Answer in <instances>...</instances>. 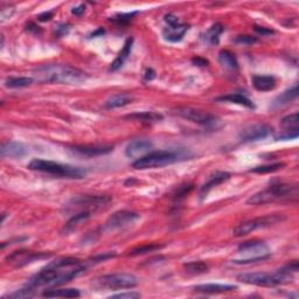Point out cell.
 <instances>
[{
  "instance_id": "obj_1",
  "label": "cell",
  "mask_w": 299,
  "mask_h": 299,
  "mask_svg": "<svg viewBox=\"0 0 299 299\" xmlns=\"http://www.w3.org/2000/svg\"><path fill=\"white\" fill-rule=\"evenodd\" d=\"M87 267L74 257H62L49 262L47 266L32 276L26 286L38 289L42 286H60L84 274Z\"/></svg>"
},
{
  "instance_id": "obj_2",
  "label": "cell",
  "mask_w": 299,
  "mask_h": 299,
  "mask_svg": "<svg viewBox=\"0 0 299 299\" xmlns=\"http://www.w3.org/2000/svg\"><path fill=\"white\" fill-rule=\"evenodd\" d=\"M36 78L40 82L61 83V84H80L86 81L88 75L83 70L64 64H48L35 70Z\"/></svg>"
},
{
  "instance_id": "obj_3",
  "label": "cell",
  "mask_w": 299,
  "mask_h": 299,
  "mask_svg": "<svg viewBox=\"0 0 299 299\" xmlns=\"http://www.w3.org/2000/svg\"><path fill=\"white\" fill-rule=\"evenodd\" d=\"M237 279L250 285L277 286L292 282V272L285 266L275 272H245L237 276Z\"/></svg>"
},
{
  "instance_id": "obj_4",
  "label": "cell",
  "mask_w": 299,
  "mask_h": 299,
  "mask_svg": "<svg viewBox=\"0 0 299 299\" xmlns=\"http://www.w3.org/2000/svg\"><path fill=\"white\" fill-rule=\"evenodd\" d=\"M298 187L297 185H289V183H274L267 190L259 191L248 199L249 205H266L274 201L290 200L297 199Z\"/></svg>"
},
{
  "instance_id": "obj_5",
  "label": "cell",
  "mask_w": 299,
  "mask_h": 299,
  "mask_svg": "<svg viewBox=\"0 0 299 299\" xmlns=\"http://www.w3.org/2000/svg\"><path fill=\"white\" fill-rule=\"evenodd\" d=\"M28 168L33 171L42 172V173H48L52 175H56V177L69 179H81L86 175V171L80 167L55 163L52 162V160L38 158L33 159L32 162L28 164Z\"/></svg>"
},
{
  "instance_id": "obj_6",
  "label": "cell",
  "mask_w": 299,
  "mask_h": 299,
  "mask_svg": "<svg viewBox=\"0 0 299 299\" xmlns=\"http://www.w3.org/2000/svg\"><path fill=\"white\" fill-rule=\"evenodd\" d=\"M239 252L243 254L242 258L234 259V264H250L263 262L270 257V252L268 245L263 241H247L239 247Z\"/></svg>"
},
{
  "instance_id": "obj_7",
  "label": "cell",
  "mask_w": 299,
  "mask_h": 299,
  "mask_svg": "<svg viewBox=\"0 0 299 299\" xmlns=\"http://www.w3.org/2000/svg\"><path fill=\"white\" fill-rule=\"evenodd\" d=\"M178 157L175 153L170 151H153L147 153L146 156L138 158L132 164V167L136 170H148V168L163 167L175 163Z\"/></svg>"
},
{
  "instance_id": "obj_8",
  "label": "cell",
  "mask_w": 299,
  "mask_h": 299,
  "mask_svg": "<svg viewBox=\"0 0 299 299\" xmlns=\"http://www.w3.org/2000/svg\"><path fill=\"white\" fill-rule=\"evenodd\" d=\"M95 285L110 290L133 289L138 285V278L131 274H110L96 278Z\"/></svg>"
},
{
  "instance_id": "obj_9",
  "label": "cell",
  "mask_w": 299,
  "mask_h": 299,
  "mask_svg": "<svg viewBox=\"0 0 299 299\" xmlns=\"http://www.w3.org/2000/svg\"><path fill=\"white\" fill-rule=\"evenodd\" d=\"M110 200L111 199L109 197H104V195H84V197L72 199L68 205V210H75L76 213H93L102 209L103 207L109 204Z\"/></svg>"
},
{
  "instance_id": "obj_10",
  "label": "cell",
  "mask_w": 299,
  "mask_h": 299,
  "mask_svg": "<svg viewBox=\"0 0 299 299\" xmlns=\"http://www.w3.org/2000/svg\"><path fill=\"white\" fill-rule=\"evenodd\" d=\"M283 218H284L283 215H266V216L252 218V220L244 221L242 222V223H240L239 226H236V227L234 228L233 235L237 237L245 236L248 235V234L257 231V229L267 228L275 223H278V222H281Z\"/></svg>"
},
{
  "instance_id": "obj_11",
  "label": "cell",
  "mask_w": 299,
  "mask_h": 299,
  "mask_svg": "<svg viewBox=\"0 0 299 299\" xmlns=\"http://www.w3.org/2000/svg\"><path fill=\"white\" fill-rule=\"evenodd\" d=\"M140 218V215L132 210H118V212L114 213L103 227V232H117L121 229H125L130 227V226L135 223Z\"/></svg>"
},
{
  "instance_id": "obj_12",
  "label": "cell",
  "mask_w": 299,
  "mask_h": 299,
  "mask_svg": "<svg viewBox=\"0 0 299 299\" xmlns=\"http://www.w3.org/2000/svg\"><path fill=\"white\" fill-rule=\"evenodd\" d=\"M175 114H177L178 116L185 118V120L190 121L192 123H195V124H199V125L209 126V125H213L216 121V117L210 113H208V111L189 108V106L178 108L177 110H175Z\"/></svg>"
},
{
  "instance_id": "obj_13",
  "label": "cell",
  "mask_w": 299,
  "mask_h": 299,
  "mask_svg": "<svg viewBox=\"0 0 299 299\" xmlns=\"http://www.w3.org/2000/svg\"><path fill=\"white\" fill-rule=\"evenodd\" d=\"M272 129L268 124L264 123H257V124L249 125L244 128L240 132V140L242 143H251V141H257L264 139L268 136H270Z\"/></svg>"
},
{
  "instance_id": "obj_14",
  "label": "cell",
  "mask_w": 299,
  "mask_h": 299,
  "mask_svg": "<svg viewBox=\"0 0 299 299\" xmlns=\"http://www.w3.org/2000/svg\"><path fill=\"white\" fill-rule=\"evenodd\" d=\"M51 256H52L51 254H45V252H34V251L21 249V250H17L7 256L6 260L9 263L14 264L15 267H24V266H27V264L35 262V260L49 258Z\"/></svg>"
},
{
  "instance_id": "obj_15",
  "label": "cell",
  "mask_w": 299,
  "mask_h": 299,
  "mask_svg": "<svg viewBox=\"0 0 299 299\" xmlns=\"http://www.w3.org/2000/svg\"><path fill=\"white\" fill-rule=\"evenodd\" d=\"M69 148L80 156L86 157L105 156L114 151V146H110V145H74Z\"/></svg>"
},
{
  "instance_id": "obj_16",
  "label": "cell",
  "mask_w": 299,
  "mask_h": 299,
  "mask_svg": "<svg viewBox=\"0 0 299 299\" xmlns=\"http://www.w3.org/2000/svg\"><path fill=\"white\" fill-rule=\"evenodd\" d=\"M153 148L152 141L147 139H136L128 144L125 148V155L129 158H141L151 152Z\"/></svg>"
},
{
  "instance_id": "obj_17",
  "label": "cell",
  "mask_w": 299,
  "mask_h": 299,
  "mask_svg": "<svg viewBox=\"0 0 299 299\" xmlns=\"http://www.w3.org/2000/svg\"><path fill=\"white\" fill-rule=\"evenodd\" d=\"M28 153V148L25 144L19 141H5L0 148V155L3 158H22Z\"/></svg>"
},
{
  "instance_id": "obj_18",
  "label": "cell",
  "mask_w": 299,
  "mask_h": 299,
  "mask_svg": "<svg viewBox=\"0 0 299 299\" xmlns=\"http://www.w3.org/2000/svg\"><path fill=\"white\" fill-rule=\"evenodd\" d=\"M190 29V26L186 24H175V25H167L163 29L164 39L168 42H179L185 36L187 30Z\"/></svg>"
},
{
  "instance_id": "obj_19",
  "label": "cell",
  "mask_w": 299,
  "mask_h": 299,
  "mask_svg": "<svg viewBox=\"0 0 299 299\" xmlns=\"http://www.w3.org/2000/svg\"><path fill=\"white\" fill-rule=\"evenodd\" d=\"M229 178H231V173H228V172H216L215 174L210 175L208 180H207L200 189V195L202 198H205L206 195L209 193L210 190H213L214 187L221 185L222 182L227 181V180H229Z\"/></svg>"
},
{
  "instance_id": "obj_20",
  "label": "cell",
  "mask_w": 299,
  "mask_h": 299,
  "mask_svg": "<svg viewBox=\"0 0 299 299\" xmlns=\"http://www.w3.org/2000/svg\"><path fill=\"white\" fill-rule=\"evenodd\" d=\"M251 82L256 90L263 91V93L274 90L277 84L276 79L271 75H254L251 78Z\"/></svg>"
},
{
  "instance_id": "obj_21",
  "label": "cell",
  "mask_w": 299,
  "mask_h": 299,
  "mask_svg": "<svg viewBox=\"0 0 299 299\" xmlns=\"http://www.w3.org/2000/svg\"><path fill=\"white\" fill-rule=\"evenodd\" d=\"M125 120L136 121L140 123H146V124H153V123H158L164 120L163 115L155 111H141V113H133L124 117Z\"/></svg>"
},
{
  "instance_id": "obj_22",
  "label": "cell",
  "mask_w": 299,
  "mask_h": 299,
  "mask_svg": "<svg viewBox=\"0 0 299 299\" xmlns=\"http://www.w3.org/2000/svg\"><path fill=\"white\" fill-rule=\"evenodd\" d=\"M133 41H135L133 40V38H128V40L125 41V44H124V46H123L120 54L117 55L116 59H115L113 61V63L110 64V71H116V70H118V69L124 66L125 61L128 60L130 53H131Z\"/></svg>"
},
{
  "instance_id": "obj_23",
  "label": "cell",
  "mask_w": 299,
  "mask_h": 299,
  "mask_svg": "<svg viewBox=\"0 0 299 299\" xmlns=\"http://www.w3.org/2000/svg\"><path fill=\"white\" fill-rule=\"evenodd\" d=\"M194 291L201 293H226L232 292V291L237 290L236 285H228V284H201L193 287Z\"/></svg>"
},
{
  "instance_id": "obj_24",
  "label": "cell",
  "mask_w": 299,
  "mask_h": 299,
  "mask_svg": "<svg viewBox=\"0 0 299 299\" xmlns=\"http://www.w3.org/2000/svg\"><path fill=\"white\" fill-rule=\"evenodd\" d=\"M91 215H93V213H90V212L76 213L74 216L70 217V220L67 222L66 226H64L63 232L70 233V232L76 231V229H78L79 227H81L83 223H86V222L91 217Z\"/></svg>"
},
{
  "instance_id": "obj_25",
  "label": "cell",
  "mask_w": 299,
  "mask_h": 299,
  "mask_svg": "<svg viewBox=\"0 0 299 299\" xmlns=\"http://www.w3.org/2000/svg\"><path fill=\"white\" fill-rule=\"evenodd\" d=\"M218 62L227 70H237L239 69V62H237L235 54L231 51H227V49H223V51L218 53Z\"/></svg>"
},
{
  "instance_id": "obj_26",
  "label": "cell",
  "mask_w": 299,
  "mask_h": 299,
  "mask_svg": "<svg viewBox=\"0 0 299 299\" xmlns=\"http://www.w3.org/2000/svg\"><path fill=\"white\" fill-rule=\"evenodd\" d=\"M132 96H130L128 94H117L114 95L106 99L104 103V108L105 109H117V108H122V106L128 105L129 103L132 102Z\"/></svg>"
},
{
  "instance_id": "obj_27",
  "label": "cell",
  "mask_w": 299,
  "mask_h": 299,
  "mask_svg": "<svg viewBox=\"0 0 299 299\" xmlns=\"http://www.w3.org/2000/svg\"><path fill=\"white\" fill-rule=\"evenodd\" d=\"M42 296L46 298H78L81 292L78 289H51L46 290Z\"/></svg>"
},
{
  "instance_id": "obj_28",
  "label": "cell",
  "mask_w": 299,
  "mask_h": 299,
  "mask_svg": "<svg viewBox=\"0 0 299 299\" xmlns=\"http://www.w3.org/2000/svg\"><path fill=\"white\" fill-rule=\"evenodd\" d=\"M216 101L218 102H229V103H235V104L247 106L249 109H254L255 104L250 101L247 96L242 94H229L226 96H221V97H217Z\"/></svg>"
},
{
  "instance_id": "obj_29",
  "label": "cell",
  "mask_w": 299,
  "mask_h": 299,
  "mask_svg": "<svg viewBox=\"0 0 299 299\" xmlns=\"http://www.w3.org/2000/svg\"><path fill=\"white\" fill-rule=\"evenodd\" d=\"M297 97H298V86L297 84H294L293 87L290 88V89L285 90L284 93H282L281 95L276 97V99L274 101V108H279V106L289 104V103L294 101Z\"/></svg>"
},
{
  "instance_id": "obj_30",
  "label": "cell",
  "mask_w": 299,
  "mask_h": 299,
  "mask_svg": "<svg viewBox=\"0 0 299 299\" xmlns=\"http://www.w3.org/2000/svg\"><path fill=\"white\" fill-rule=\"evenodd\" d=\"M223 33V26L221 24L213 25L205 34V40L208 42L209 45H217L218 40H220V35Z\"/></svg>"
},
{
  "instance_id": "obj_31",
  "label": "cell",
  "mask_w": 299,
  "mask_h": 299,
  "mask_svg": "<svg viewBox=\"0 0 299 299\" xmlns=\"http://www.w3.org/2000/svg\"><path fill=\"white\" fill-rule=\"evenodd\" d=\"M281 125L284 129V131H298L299 128V116L298 113H293L287 116L283 117L281 121Z\"/></svg>"
},
{
  "instance_id": "obj_32",
  "label": "cell",
  "mask_w": 299,
  "mask_h": 299,
  "mask_svg": "<svg viewBox=\"0 0 299 299\" xmlns=\"http://www.w3.org/2000/svg\"><path fill=\"white\" fill-rule=\"evenodd\" d=\"M183 269L190 275H201L208 271V266L202 260H197V262H189L183 264Z\"/></svg>"
},
{
  "instance_id": "obj_33",
  "label": "cell",
  "mask_w": 299,
  "mask_h": 299,
  "mask_svg": "<svg viewBox=\"0 0 299 299\" xmlns=\"http://www.w3.org/2000/svg\"><path fill=\"white\" fill-rule=\"evenodd\" d=\"M33 82V78H10L5 81V86L11 89H20V88L29 87Z\"/></svg>"
},
{
  "instance_id": "obj_34",
  "label": "cell",
  "mask_w": 299,
  "mask_h": 299,
  "mask_svg": "<svg viewBox=\"0 0 299 299\" xmlns=\"http://www.w3.org/2000/svg\"><path fill=\"white\" fill-rule=\"evenodd\" d=\"M283 167H285L284 163H275V164H269V165H263V166H257L251 168V173H258V174H266V173H271V172H276L282 170Z\"/></svg>"
},
{
  "instance_id": "obj_35",
  "label": "cell",
  "mask_w": 299,
  "mask_h": 299,
  "mask_svg": "<svg viewBox=\"0 0 299 299\" xmlns=\"http://www.w3.org/2000/svg\"><path fill=\"white\" fill-rule=\"evenodd\" d=\"M160 245L159 244H145V245H140V247L133 248L132 250H130L129 256H139V255H144L147 254V252H152L159 249Z\"/></svg>"
},
{
  "instance_id": "obj_36",
  "label": "cell",
  "mask_w": 299,
  "mask_h": 299,
  "mask_svg": "<svg viewBox=\"0 0 299 299\" xmlns=\"http://www.w3.org/2000/svg\"><path fill=\"white\" fill-rule=\"evenodd\" d=\"M137 12H132V13H118L110 19V21L116 22L118 25H126L129 22L132 21V19L135 18V15Z\"/></svg>"
},
{
  "instance_id": "obj_37",
  "label": "cell",
  "mask_w": 299,
  "mask_h": 299,
  "mask_svg": "<svg viewBox=\"0 0 299 299\" xmlns=\"http://www.w3.org/2000/svg\"><path fill=\"white\" fill-rule=\"evenodd\" d=\"M33 296H34V289H30V287L26 286L25 289L18 290V291H15V292L11 293L9 297H11V298H30Z\"/></svg>"
},
{
  "instance_id": "obj_38",
  "label": "cell",
  "mask_w": 299,
  "mask_h": 299,
  "mask_svg": "<svg viewBox=\"0 0 299 299\" xmlns=\"http://www.w3.org/2000/svg\"><path fill=\"white\" fill-rule=\"evenodd\" d=\"M235 44H239V45H244V46H249V45H254L257 42L258 40L256 39L254 36H250V35H239L235 38Z\"/></svg>"
},
{
  "instance_id": "obj_39",
  "label": "cell",
  "mask_w": 299,
  "mask_h": 299,
  "mask_svg": "<svg viewBox=\"0 0 299 299\" xmlns=\"http://www.w3.org/2000/svg\"><path fill=\"white\" fill-rule=\"evenodd\" d=\"M141 294L135 292V291H129V292H122L117 294H113L109 298H120V299H137L140 298Z\"/></svg>"
},
{
  "instance_id": "obj_40",
  "label": "cell",
  "mask_w": 299,
  "mask_h": 299,
  "mask_svg": "<svg viewBox=\"0 0 299 299\" xmlns=\"http://www.w3.org/2000/svg\"><path fill=\"white\" fill-rule=\"evenodd\" d=\"M69 30H70V25L69 24H60L55 26L54 33L57 38H62L64 35H67Z\"/></svg>"
},
{
  "instance_id": "obj_41",
  "label": "cell",
  "mask_w": 299,
  "mask_h": 299,
  "mask_svg": "<svg viewBox=\"0 0 299 299\" xmlns=\"http://www.w3.org/2000/svg\"><path fill=\"white\" fill-rule=\"evenodd\" d=\"M193 190V185H185V186H180L177 193L174 194L175 199H181V198H185L187 194L190 193V192Z\"/></svg>"
},
{
  "instance_id": "obj_42",
  "label": "cell",
  "mask_w": 299,
  "mask_h": 299,
  "mask_svg": "<svg viewBox=\"0 0 299 299\" xmlns=\"http://www.w3.org/2000/svg\"><path fill=\"white\" fill-rule=\"evenodd\" d=\"M299 136V130L298 131H283L282 135H279L276 139L277 140H290V139H296Z\"/></svg>"
},
{
  "instance_id": "obj_43",
  "label": "cell",
  "mask_w": 299,
  "mask_h": 299,
  "mask_svg": "<svg viewBox=\"0 0 299 299\" xmlns=\"http://www.w3.org/2000/svg\"><path fill=\"white\" fill-rule=\"evenodd\" d=\"M192 62H193L195 66H198V67H207L208 66V61H207L206 59H204V57H201V56H195V57H193V59H192Z\"/></svg>"
},
{
  "instance_id": "obj_44",
  "label": "cell",
  "mask_w": 299,
  "mask_h": 299,
  "mask_svg": "<svg viewBox=\"0 0 299 299\" xmlns=\"http://www.w3.org/2000/svg\"><path fill=\"white\" fill-rule=\"evenodd\" d=\"M255 32L260 34V35H271V34H274V29L271 28H267V27H259V26H255L254 27Z\"/></svg>"
},
{
  "instance_id": "obj_45",
  "label": "cell",
  "mask_w": 299,
  "mask_h": 299,
  "mask_svg": "<svg viewBox=\"0 0 299 299\" xmlns=\"http://www.w3.org/2000/svg\"><path fill=\"white\" fill-rule=\"evenodd\" d=\"M164 20L166 22L167 25H175V24H179V19L175 17L173 14H166L164 17Z\"/></svg>"
},
{
  "instance_id": "obj_46",
  "label": "cell",
  "mask_w": 299,
  "mask_h": 299,
  "mask_svg": "<svg viewBox=\"0 0 299 299\" xmlns=\"http://www.w3.org/2000/svg\"><path fill=\"white\" fill-rule=\"evenodd\" d=\"M25 240H27V237H17V239L11 240V241H9V242H3L2 243V248L4 249V248H6V245L19 243V242H21V241H25Z\"/></svg>"
},
{
  "instance_id": "obj_47",
  "label": "cell",
  "mask_w": 299,
  "mask_h": 299,
  "mask_svg": "<svg viewBox=\"0 0 299 299\" xmlns=\"http://www.w3.org/2000/svg\"><path fill=\"white\" fill-rule=\"evenodd\" d=\"M27 30L28 32H32V33H35V34H40L41 33V28L39 26H36L34 22H29L27 25Z\"/></svg>"
},
{
  "instance_id": "obj_48",
  "label": "cell",
  "mask_w": 299,
  "mask_h": 299,
  "mask_svg": "<svg viewBox=\"0 0 299 299\" xmlns=\"http://www.w3.org/2000/svg\"><path fill=\"white\" fill-rule=\"evenodd\" d=\"M53 18V12H45L38 17L39 21H49Z\"/></svg>"
},
{
  "instance_id": "obj_49",
  "label": "cell",
  "mask_w": 299,
  "mask_h": 299,
  "mask_svg": "<svg viewBox=\"0 0 299 299\" xmlns=\"http://www.w3.org/2000/svg\"><path fill=\"white\" fill-rule=\"evenodd\" d=\"M84 11H86V6L81 4V5H79L78 7H74V9L71 10V13L75 15H81L84 13Z\"/></svg>"
},
{
  "instance_id": "obj_50",
  "label": "cell",
  "mask_w": 299,
  "mask_h": 299,
  "mask_svg": "<svg viewBox=\"0 0 299 299\" xmlns=\"http://www.w3.org/2000/svg\"><path fill=\"white\" fill-rule=\"evenodd\" d=\"M145 80H147V81H150V80H153L156 78V72L153 69H147L146 71H145V75H144Z\"/></svg>"
}]
</instances>
